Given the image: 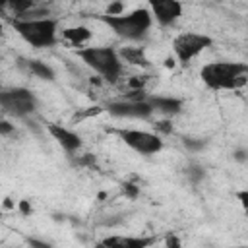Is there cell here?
Segmentation results:
<instances>
[{
	"mask_svg": "<svg viewBox=\"0 0 248 248\" xmlns=\"http://www.w3.org/2000/svg\"><path fill=\"white\" fill-rule=\"evenodd\" d=\"M122 192H124L126 198L136 200V198L140 196V186H136V184H132V182H124V184H122Z\"/></svg>",
	"mask_w": 248,
	"mask_h": 248,
	"instance_id": "obj_18",
	"label": "cell"
},
{
	"mask_svg": "<svg viewBox=\"0 0 248 248\" xmlns=\"http://www.w3.org/2000/svg\"><path fill=\"white\" fill-rule=\"evenodd\" d=\"M186 176L190 178V182L198 184V182H202V178L205 176V170H203V167H202V165L192 163V165H188V167H186Z\"/></svg>",
	"mask_w": 248,
	"mask_h": 248,
	"instance_id": "obj_16",
	"label": "cell"
},
{
	"mask_svg": "<svg viewBox=\"0 0 248 248\" xmlns=\"http://www.w3.org/2000/svg\"><path fill=\"white\" fill-rule=\"evenodd\" d=\"M147 101L151 103L155 112H161L165 116H174L182 110V101L176 97H165V95H155V97H147Z\"/></svg>",
	"mask_w": 248,
	"mask_h": 248,
	"instance_id": "obj_11",
	"label": "cell"
},
{
	"mask_svg": "<svg viewBox=\"0 0 248 248\" xmlns=\"http://www.w3.org/2000/svg\"><path fill=\"white\" fill-rule=\"evenodd\" d=\"M128 85H130V89H143V79L141 78H132L128 81Z\"/></svg>",
	"mask_w": 248,
	"mask_h": 248,
	"instance_id": "obj_24",
	"label": "cell"
},
{
	"mask_svg": "<svg viewBox=\"0 0 248 248\" xmlns=\"http://www.w3.org/2000/svg\"><path fill=\"white\" fill-rule=\"evenodd\" d=\"M105 110L116 118H149L155 112L147 99H143V101H132V99L114 101V103H108Z\"/></svg>",
	"mask_w": 248,
	"mask_h": 248,
	"instance_id": "obj_8",
	"label": "cell"
},
{
	"mask_svg": "<svg viewBox=\"0 0 248 248\" xmlns=\"http://www.w3.org/2000/svg\"><path fill=\"white\" fill-rule=\"evenodd\" d=\"M76 54L87 68L97 72L107 81H116L122 74V58L110 46H83Z\"/></svg>",
	"mask_w": 248,
	"mask_h": 248,
	"instance_id": "obj_4",
	"label": "cell"
},
{
	"mask_svg": "<svg viewBox=\"0 0 248 248\" xmlns=\"http://www.w3.org/2000/svg\"><path fill=\"white\" fill-rule=\"evenodd\" d=\"M17 207H19V211H21L23 215H31V205H29L27 200H21V202L17 203Z\"/></svg>",
	"mask_w": 248,
	"mask_h": 248,
	"instance_id": "obj_25",
	"label": "cell"
},
{
	"mask_svg": "<svg viewBox=\"0 0 248 248\" xmlns=\"http://www.w3.org/2000/svg\"><path fill=\"white\" fill-rule=\"evenodd\" d=\"M46 130H48V134L62 145V149H64L66 153L72 155V153L79 151V147H81V138H79L76 132L64 128L62 124H48Z\"/></svg>",
	"mask_w": 248,
	"mask_h": 248,
	"instance_id": "obj_10",
	"label": "cell"
},
{
	"mask_svg": "<svg viewBox=\"0 0 248 248\" xmlns=\"http://www.w3.org/2000/svg\"><path fill=\"white\" fill-rule=\"evenodd\" d=\"M12 27L33 48H48L56 45L58 21L52 17H16L12 19Z\"/></svg>",
	"mask_w": 248,
	"mask_h": 248,
	"instance_id": "obj_2",
	"label": "cell"
},
{
	"mask_svg": "<svg viewBox=\"0 0 248 248\" xmlns=\"http://www.w3.org/2000/svg\"><path fill=\"white\" fill-rule=\"evenodd\" d=\"M99 19L108 25L118 37L126 39V41H140L147 35L151 23H153V16L151 10L145 8H138L132 10L128 14H120V16H99Z\"/></svg>",
	"mask_w": 248,
	"mask_h": 248,
	"instance_id": "obj_3",
	"label": "cell"
},
{
	"mask_svg": "<svg viewBox=\"0 0 248 248\" xmlns=\"http://www.w3.org/2000/svg\"><path fill=\"white\" fill-rule=\"evenodd\" d=\"M105 108H101V107H91L89 110H83L81 114H76V118H87V116H95V114H99V112H103Z\"/></svg>",
	"mask_w": 248,
	"mask_h": 248,
	"instance_id": "obj_21",
	"label": "cell"
},
{
	"mask_svg": "<svg viewBox=\"0 0 248 248\" xmlns=\"http://www.w3.org/2000/svg\"><path fill=\"white\" fill-rule=\"evenodd\" d=\"M0 103L6 114L17 116V118H25L37 108L35 95L25 87H12V89L2 91Z\"/></svg>",
	"mask_w": 248,
	"mask_h": 248,
	"instance_id": "obj_6",
	"label": "cell"
},
{
	"mask_svg": "<svg viewBox=\"0 0 248 248\" xmlns=\"http://www.w3.org/2000/svg\"><path fill=\"white\" fill-rule=\"evenodd\" d=\"M236 198H238V202L242 203V207H244L246 213H248V190H240V192H236Z\"/></svg>",
	"mask_w": 248,
	"mask_h": 248,
	"instance_id": "obj_23",
	"label": "cell"
},
{
	"mask_svg": "<svg viewBox=\"0 0 248 248\" xmlns=\"http://www.w3.org/2000/svg\"><path fill=\"white\" fill-rule=\"evenodd\" d=\"M4 207H12V200L6 198V200H4Z\"/></svg>",
	"mask_w": 248,
	"mask_h": 248,
	"instance_id": "obj_29",
	"label": "cell"
},
{
	"mask_svg": "<svg viewBox=\"0 0 248 248\" xmlns=\"http://www.w3.org/2000/svg\"><path fill=\"white\" fill-rule=\"evenodd\" d=\"M211 37L203 35V33H180L174 37L172 41V52L176 56V60L180 64H188L192 58H196L202 50H205L211 45Z\"/></svg>",
	"mask_w": 248,
	"mask_h": 248,
	"instance_id": "obj_7",
	"label": "cell"
},
{
	"mask_svg": "<svg viewBox=\"0 0 248 248\" xmlns=\"http://www.w3.org/2000/svg\"><path fill=\"white\" fill-rule=\"evenodd\" d=\"M29 70H31V74H35L41 79H46V81L54 79V70L43 60H29Z\"/></svg>",
	"mask_w": 248,
	"mask_h": 248,
	"instance_id": "obj_15",
	"label": "cell"
},
{
	"mask_svg": "<svg viewBox=\"0 0 248 248\" xmlns=\"http://www.w3.org/2000/svg\"><path fill=\"white\" fill-rule=\"evenodd\" d=\"M165 66H167V68H174V58H167V60H165Z\"/></svg>",
	"mask_w": 248,
	"mask_h": 248,
	"instance_id": "obj_28",
	"label": "cell"
},
{
	"mask_svg": "<svg viewBox=\"0 0 248 248\" xmlns=\"http://www.w3.org/2000/svg\"><path fill=\"white\" fill-rule=\"evenodd\" d=\"M116 134L130 149H134L140 155H155L163 149V140L159 134L136 128H120L116 130Z\"/></svg>",
	"mask_w": 248,
	"mask_h": 248,
	"instance_id": "obj_5",
	"label": "cell"
},
{
	"mask_svg": "<svg viewBox=\"0 0 248 248\" xmlns=\"http://www.w3.org/2000/svg\"><path fill=\"white\" fill-rule=\"evenodd\" d=\"M200 78L213 91L240 89L248 81V64L227 62V60L209 62V64L202 66Z\"/></svg>",
	"mask_w": 248,
	"mask_h": 248,
	"instance_id": "obj_1",
	"label": "cell"
},
{
	"mask_svg": "<svg viewBox=\"0 0 248 248\" xmlns=\"http://www.w3.org/2000/svg\"><path fill=\"white\" fill-rule=\"evenodd\" d=\"M12 130H14V126H12L8 120H4V122L0 124V134H2V136H8Z\"/></svg>",
	"mask_w": 248,
	"mask_h": 248,
	"instance_id": "obj_26",
	"label": "cell"
},
{
	"mask_svg": "<svg viewBox=\"0 0 248 248\" xmlns=\"http://www.w3.org/2000/svg\"><path fill=\"white\" fill-rule=\"evenodd\" d=\"M91 35H93L91 29H89V27H83V25H78V27H66V29L62 31V37H64L70 45H76V46L87 43V41L91 39Z\"/></svg>",
	"mask_w": 248,
	"mask_h": 248,
	"instance_id": "obj_14",
	"label": "cell"
},
{
	"mask_svg": "<svg viewBox=\"0 0 248 248\" xmlns=\"http://www.w3.org/2000/svg\"><path fill=\"white\" fill-rule=\"evenodd\" d=\"M120 58L132 66H140V68H147L149 66V58L145 54V50L141 46H122L118 50Z\"/></svg>",
	"mask_w": 248,
	"mask_h": 248,
	"instance_id": "obj_13",
	"label": "cell"
},
{
	"mask_svg": "<svg viewBox=\"0 0 248 248\" xmlns=\"http://www.w3.org/2000/svg\"><path fill=\"white\" fill-rule=\"evenodd\" d=\"M155 130L163 132V134H170L172 132V124L169 120H159V122H155Z\"/></svg>",
	"mask_w": 248,
	"mask_h": 248,
	"instance_id": "obj_20",
	"label": "cell"
},
{
	"mask_svg": "<svg viewBox=\"0 0 248 248\" xmlns=\"http://www.w3.org/2000/svg\"><path fill=\"white\" fill-rule=\"evenodd\" d=\"M105 14L107 16H120V14H124V4L120 0H114L112 4L107 6V12Z\"/></svg>",
	"mask_w": 248,
	"mask_h": 248,
	"instance_id": "obj_19",
	"label": "cell"
},
{
	"mask_svg": "<svg viewBox=\"0 0 248 248\" xmlns=\"http://www.w3.org/2000/svg\"><path fill=\"white\" fill-rule=\"evenodd\" d=\"M153 238H128V236H108L101 240V246H114V248H143L153 244Z\"/></svg>",
	"mask_w": 248,
	"mask_h": 248,
	"instance_id": "obj_12",
	"label": "cell"
},
{
	"mask_svg": "<svg viewBox=\"0 0 248 248\" xmlns=\"http://www.w3.org/2000/svg\"><path fill=\"white\" fill-rule=\"evenodd\" d=\"M151 16L159 25H172L182 16V4L178 0H147Z\"/></svg>",
	"mask_w": 248,
	"mask_h": 248,
	"instance_id": "obj_9",
	"label": "cell"
},
{
	"mask_svg": "<svg viewBox=\"0 0 248 248\" xmlns=\"http://www.w3.org/2000/svg\"><path fill=\"white\" fill-rule=\"evenodd\" d=\"M29 244H31V246H39V248H46V246H48L46 242H41V240H29Z\"/></svg>",
	"mask_w": 248,
	"mask_h": 248,
	"instance_id": "obj_27",
	"label": "cell"
},
{
	"mask_svg": "<svg viewBox=\"0 0 248 248\" xmlns=\"http://www.w3.org/2000/svg\"><path fill=\"white\" fill-rule=\"evenodd\" d=\"M232 159L238 161V163H246L248 161V149H236L232 153Z\"/></svg>",
	"mask_w": 248,
	"mask_h": 248,
	"instance_id": "obj_22",
	"label": "cell"
},
{
	"mask_svg": "<svg viewBox=\"0 0 248 248\" xmlns=\"http://www.w3.org/2000/svg\"><path fill=\"white\" fill-rule=\"evenodd\" d=\"M182 143H184V147H186L188 151H202L207 141L202 140V138H184Z\"/></svg>",
	"mask_w": 248,
	"mask_h": 248,
	"instance_id": "obj_17",
	"label": "cell"
}]
</instances>
